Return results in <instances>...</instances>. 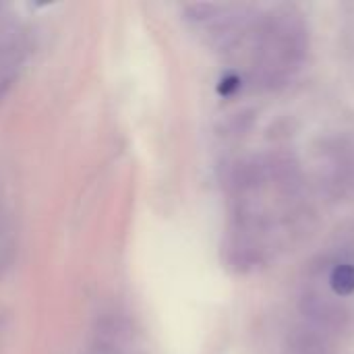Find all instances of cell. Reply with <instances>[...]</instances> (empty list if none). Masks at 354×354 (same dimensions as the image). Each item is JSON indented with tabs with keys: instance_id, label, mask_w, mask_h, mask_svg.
Returning a JSON list of instances; mask_svg holds the SVG:
<instances>
[{
	"instance_id": "1",
	"label": "cell",
	"mask_w": 354,
	"mask_h": 354,
	"mask_svg": "<svg viewBox=\"0 0 354 354\" xmlns=\"http://www.w3.org/2000/svg\"><path fill=\"white\" fill-rule=\"evenodd\" d=\"M307 52V29L292 10H274L259 27L255 68L259 77L274 85L288 79Z\"/></svg>"
},
{
	"instance_id": "2",
	"label": "cell",
	"mask_w": 354,
	"mask_h": 354,
	"mask_svg": "<svg viewBox=\"0 0 354 354\" xmlns=\"http://www.w3.org/2000/svg\"><path fill=\"white\" fill-rule=\"evenodd\" d=\"M301 313L311 322V328L324 336H353L354 307L336 295L309 290L301 297Z\"/></svg>"
},
{
	"instance_id": "3",
	"label": "cell",
	"mask_w": 354,
	"mask_h": 354,
	"mask_svg": "<svg viewBox=\"0 0 354 354\" xmlns=\"http://www.w3.org/2000/svg\"><path fill=\"white\" fill-rule=\"evenodd\" d=\"M129 344V328L120 317H102L93 332L97 354H122Z\"/></svg>"
},
{
	"instance_id": "4",
	"label": "cell",
	"mask_w": 354,
	"mask_h": 354,
	"mask_svg": "<svg viewBox=\"0 0 354 354\" xmlns=\"http://www.w3.org/2000/svg\"><path fill=\"white\" fill-rule=\"evenodd\" d=\"M292 354H336L328 336L319 334L313 328H299L290 336Z\"/></svg>"
},
{
	"instance_id": "5",
	"label": "cell",
	"mask_w": 354,
	"mask_h": 354,
	"mask_svg": "<svg viewBox=\"0 0 354 354\" xmlns=\"http://www.w3.org/2000/svg\"><path fill=\"white\" fill-rule=\"evenodd\" d=\"M328 284L332 295L346 299L354 295V263L353 261H338L328 276Z\"/></svg>"
}]
</instances>
